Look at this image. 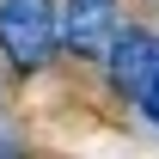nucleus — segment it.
I'll return each instance as SVG.
<instances>
[{
    "mask_svg": "<svg viewBox=\"0 0 159 159\" xmlns=\"http://www.w3.org/2000/svg\"><path fill=\"white\" fill-rule=\"evenodd\" d=\"M135 110H141V116H147V122H153V129H159V80H153V86H147V98H141Z\"/></svg>",
    "mask_w": 159,
    "mask_h": 159,
    "instance_id": "obj_4",
    "label": "nucleus"
},
{
    "mask_svg": "<svg viewBox=\"0 0 159 159\" xmlns=\"http://www.w3.org/2000/svg\"><path fill=\"white\" fill-rule=\"evenodd\" d=\"M61 12V49L67 55H104L110 37L122 31V0H55Z\"/></svg>",
    "mask_w": 159,
    "mask_h": 159,
    "instance_id": "obj_3",
    "label": "nucleus"
},
{
    "mask_svg": "<svg viewBox=\"0 0 159 159\" xmlns=\"http://www.w3.org/2000/svg\"><path fill=\"white\" fill-rule=\"evenodd\" d=\"M61 49L55 0H0V61L12 74H43Z\"/></svg>",
    "mask_w": 159,
    "mask_h": 159,
    "instance_id": "obj_1",
    "label": "nucleus"
},
{
    "mask_svg": "<svg viewBox=\"0 0 159 159\" xmlns=\"http://www.w3.org/2000/svg\"><path fill=\"white\" fill-rule=\"evenodd\" d=\"M98 61H104L110 92H116L122 104H141V98H147V86L159 80V31H147V25H122Z\"/></svg>",
    "mask_w": 159,
    "mask_h": 159,
    "instance_id": "obj_2",
    "label": "nucleus"
}]
</instances>
